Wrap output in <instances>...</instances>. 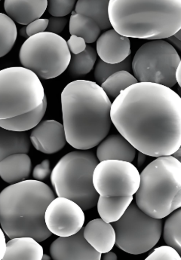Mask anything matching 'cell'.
Instances as JSON below:
<instances>
[{
  "label": "cell",
  "mask_w": 181,
  "mask_h": 260,
  "mask_svg": "<svg viewBox=\"0 0 181 260\" xmlns=\"http://www.w3.org/2000/svg\"><path fill=\"white\" fill-rule=\"evenodd\" d=\"M48 24V19H46V18H45V19L39 18V19L35 20V21L29 23L26 26V34H27L28 37H29L31 36L35 35V34L45 32L46 30Z\"/></svg>",
  "instance_id": "cell-36"
},
{
  "label": "cell",
  "mask_w": 181,
  "mask_h": 260,
  "mask_svg": "<svg viewBox=\"0 0 181 260\" xmlns=\"http://www.w3.org/2000/svg\"><path fill=\"white\" fill-rule=\"evenodd\" d=\"M98 24L88 17L72 12L70 19V32L84 39L86 43H93L101 35Z\"/></svg>",
  "instance_id": "cell-25"
},
{
  "label": "cell",
  "mask_w": 181,
  "mask_h": 260,
  "mask_svg": "<svg viewBox=\"0 0 181 260\" xmlns=\"http://www.w3.org/2000/svg\"><path fill=\"white\" fill-rule=\"evenodd\" d=\"M67 24H68V18L66 17H51L48 20L46 32H52L58 35L64 30Z\"/></svg>",
  "instance_id": "cell-33"
},
{
  "label": "cell",
  "mask_w": 181,
  "mask_h": 260,
  "mask_svg": "<svg viewBox=\"0 0 181 260\" xmlns=\"http://www.w3.org/2000/svg\"><path fill=\"white\" fill-rule=\"evenodd\" d=\"M0 1H1V0H0Z\"/></svg>",
  "instance_id": "cell-44"
},
{
  "label": "cell",
  "mask_w": 181,
  "mask_h": 260,
  "mask_svg": "<svg viewBox=\"0 0 181 260\" xmlns=\"http://www.w3.org/2000/svg\"><path fill=\"white\" fill-rule=\"evenodd\" d=\"M146 260H180V253L170 246L157 247L149 255Z\"/></svg>",
  "instance_id": "cell-32"
},
{
  "label": "cell",
  "mask_w": 181,
  "mask_h": 260,
  "mask_svg": "<svg viewBox=\"0 0 181 260\" xmlns=\"http://www.w3.org/2000/svg\"><path fill=\"white\" fill-rule=\"evenodd\" d=\"M173 157L174 158H175L176 159L178 160V161H180L181 159V148H179L178 149H177V151H175V152H174V153L172 154Z\"/></svg>",
  "instance_id": "cell-41"
},
{
  "label": "cell",
  "mask_w": 181,
  "mask_h": 260,
  "mask_svg": "<svg viewBox=\"0 0 181 260\" xmlns=\"http://www.w3.org/2000/svg\"><path fill=\"white\" fill-rule=\"evenodd\" d=\"M135 203L151 217L163 219L181 207V162L172 155L157 157L140 174Z\"/></svg>",
  "instance_id": "cell-5"
},
{
  "label": "cell",
  "mask_w": 181,
  "mask_h": 260,
  "mask_svg": "<svg viewBox=\"0 0 181 260\" xmlns=\"http://www.w3.org/2000/svg\"><path fill=\"white\" fill-rule=\"evenodd\" d=\"M138 81L133 75L126 71H120L109 76L101 85L108 98L115 99L122 91L137 83Z\"/></svg>",
  "instance_id": "cell-27"
},
{
  "label": "cell",
  "mask_w": 181,
  "mask_h": 260,
  "mask_svg": "<svg viewBox=\"0 0 181 260\" xmlns=\"http://www.w3.org/2000/svg\"><path fill=\"white\" fill-rule=\"evenodd\" d=\"M110 0H78L75 12L93 19L101 30L112 27L108 15Z\"/></svg>",
  "instance_id": "cell-24"
},
{
  "label": "cell",
  "mask_w": 181,
  "mask_h": 260,
  "mask_svg": "<svg viewBox=\"0 0 181 260\" xmlns=\"http://www.w3.org/2000/svg\"><path fill=\"white\" fill-rule=\"evenodd\" d=\"M97 60L95 48L87 46L85 51L78 54H71L68 72L73 77H81L89 73Z\"/></svg>",
  "instance_id": "cell-26"
},
{
  "label": "cell",
  "mask_w": 181,
  "mask_h": 260,
  "mask_svg": "<svg viewBox=\"0 0 181 260\" xmlns=\"http://www.w3.org/2000/svg\"><path fill=\"white\" fill-rule=\"evenodd\" d=\"M42 259H46V260H49L50 257L48 256V255L46 254H43V258H42Z\"/></svg>",
  "instance_id": "cell-43"
},
{
  "label": "cell",
  "mask_w": 181,
  "mask_h": 260,
  "mask_svg": "<svg viewBox=\"0 0 181 260\" xmlns=\"http://www.w3.org/2000/svg\"><path fill=\"white\" fill-rule=\"evenodd\" d=\"M175 79L177 81V83L179 84V85H181V63L177 67V70L175 71Z\"/></svg>",
  "instance_id": "cell-40"
},
{
  "label": "cell",
  "mask_w": 181,
  "mask_h": 260,
  "mask_svg": "<svg viewBox=\"0 0 181 260\" xmlns=\"http://www.w3.org/2000/svg\"><path fill=\"white\" fill-rule=\"evenodd\" d=\"M47 110V98L37 108L15 117L0 119V127L14 132H27L35 127L43 118Z\"/></svg>",
  "instance_id": "cell-23"
},
{
  "label": "cell",
  "mask_w": 181,
  "mask_h": 260,
  "mask_svg": "<svg viewBox=\"0 0 181 260\" xmlns=\"http://www.w3.org/2000/svg\"><path fill=\"white\" fill-rule=\"evenodd\" d=\"M64 128L67 142L79 150L98 146L111 128L112 103L96 82L76 80L62 93Z\"/></svg>",
  "instance_id": "cell-2"
},
{
  "label": "cell",
  "mask_w": 181,
  "mask_h": 260,
  "mask_svg": "<svg viewBox=\"0 0 181 260\" xmlns=\"http://www.w3.org/2000/svg\"><path fill=\"white\" fill-rule=\"evenodd\" d=\"M112 27L129 38L163 40L181 29V0H110Z\"/></svg>",
  "instance_id": "cell-4"
},
{
  "label": "cell",
  "mask_w": 181,
  "mask_h": 260,
  "mask_svg": "<svg viewBox=\"0 0 181 260\" xmlns=\"http://www.w3.org/2000/svg\"><path fill=\"white\" fill-rule=\"evenodd\" d=\"M67 44L70 53L73 54H78L82 52L85 51L87 46L86 43L83 38L75 35H71L68 41L67 42Z\"/></svg>",
  "instance_id": "cell-35"
},
{
  "label": "cell",
  "mask_w": 181,
  "mask_h": 260,
  "mask_svg": "<svg viewBox=\"0 0 181 260\" xmlns=\"http://www.w3.org/2000/svg\"><path fill=\"white\" fill-rule=\"evenodd\" d=\"M76 0H47V10L54 17H65L73 12Z\"/></svg>",
  "instance_id": "cell-31"
},
{
  "label": "cell",
  "mask_w": 181,
  "mask_h": 260,
  "mask_svg": "<svg viewBox=\"0 0 181 260\" xmlns=\"http://www.w3.org/2000/svg\"><path fill=\"white\" fill-rule=\"evenodd\" d=\"M45 95L43 84L34 72L20 67L0 71V119L34 110Z\"/></svg>",
  "instance_id": "cell-7"
},
{
  "label": "cell",
  "mask_w": 181,
  "mask_h": 260,
  "mask_svg": "<svg viewBox=\"0 0 181 260\" xmlns=\"http://www.w3.org/2000/svg\"><path fill=\"white\" fill-rule=\"evenodd\" d=\"M18 30L15 21L7 15L0 13V57H4L13 48Z\"/></svg>",
  "instance_id": "cell-29"
},
{
  "label": "cell",
  "mask_w": 181,
  "mask_h": 260,
  "mask_svg": "<svg viewBox=\"0 0 181 260\" xmlns=\"http://www.w3.org/2000/svg\"><path fill=\"white\" fill-rule=\"evenodd\" d=\"M44 251L38 241L31 237L11 238L6 243L3 260H42Z\"/></svg>",
  "instance_id": "cell-20"
},
{
  "label": "cell",
  "mask_w": 181,
  "mask_h": 260,
  "mask_svg": "<svg viewBox=\"0 0 181 260\" xmlns=\"http://www.w3.org/2000/svg\"><path fill=\"white\" fill-rule=\"evenodd\" d=\"M115 233V245L130 254L149 251L162 236V219L151 217L132 201L118 220L112 222Z\"/></svg>",
  "instance_id": "cell-10"
},
{
  "label": "cell",
  "mask_w": 181,
  "mask_h": 260,
  "mask_svg": "<svg viewBox=\"0 0 181 260\" xmlns=\"http://www.w3.org/2000/svg\"><path fill=\"white\" fill-rule=\"evenodd\" d=\"M145 161H146V155L139 152L138 158H137V165H138L139 168L144 164Z\"/></svg>",
  "instance_id": "cell-39"
},
{
  "label": "cell",
  "mask_w": 181,
  "mask_h": 260,
  "mask_svg": "<svg viewBox=\"0 0 181 260\" xmlns=\"http://www.w3.org/2000/svg\"><path fill=\"white\" fill-rule=\"evenodd\" d=\"M45 222L52 234L59 237L70 236L76 234L83 227L85 213L73 201L57 197L47 207Z\"/></svg>",
  "instance_id": "cell-12"
},
{
  "label": "cell",
  "mask_w": 181,
  "mask_h": 260,
  "mask_svg": "<svg viewBox=\"0 0 181 260\" xmlns=\"http://www.w3.org/2000/svg\"><path fill=\"white\" fill-rule=\"evenodd\" d=\"M174 212V211H173ZM163 236L167 245L181 252V210H175L166 219L164 225Z\"/></svg>",
  "instance_id": "cell-28"
},
{
  "label": "cell",
  "mask_w": 181,
  "mask_h": 260,
  "mask_svg": "<svg viewBox=\"0 0 181 260\" xmlns=\"http://www.w3.org/2000/svg\"><path fill=\"white\" fill-rule=\"evenodd\" d=\"M83 236L88 244L101 254L110 251L115 245V233L113 225L102 219L90 221L84 228Z\"/></svg>",
  "instance_id": "cell-18"
},
{
  "label": "cell",
  "mask_w": 181,
  "mask_h": 260,
  "mask_svg": "<svg viewBox=\"0 0 181 260\" xmlns=\"http://www.w3.org/2000/svg\"><path fill=\"white\" fill-rule=\"evenodd\" d=\"M97 149L98 161L119 160L132 162L135 160L137 149L121 135L106 137Z\"/></svg>",
  "instance_id": "cell-17"
},
{
  "label": "cell",
  "mask_w": 181,
  "mask_h": 260,
  "mask_svg": "<svg viewBox=\"0 0 181 260\" xmlns=\"http://www.w3.org/2000/svg\"><path fill=\"white\" fill-rule=\"evenodd\" d=\"M103 256H101V259L103 260H117L118 257H117L116 254L113 252H112L111 250L110 251L107 252V253H103Z\"/></svg>",
  "instance_id": "cell-38"
},
{
  "label": "cell",
  "mask_w": 181,
  "mask_h": 260,
  "mask_svg": "<svg viewBox=\"0 0 181 260\" xmlns=\"http://www.w3.org/2000/svg\"><path fill=\"white\" fill-rule=\"evenodd\" d=\"M99 162L89 149H78L61 158L51 174L57 197L73 201L83 211L95 208L99 194L94 186L93 173Z\"/></svg>",
  "instance_id": "cell-6"
},
{
  "label": "cell",
  "mask_w": 181,
  "mask_h": 260,
  "mask_svg": "<svg viewBox=\"0 0 181 260\" xmlns=\"http://www.w3.org/2000/svg\"><path fill=\"white\" fill-rule=\"evenodd\" d=\"M31 171L32 161L26 153L13 154L0 161V177L9 184L27 180Z\"/></svg>",
  "instance_id": "cell-19"
},
{
  "label": "cell",
  "mask_w": 181,
  "mask_h": 260,
  "mask_svg": "<svg viewBox=\"0 0 181 260\" xmlns=\"http://www.w3.org/2000/svg\"><path fill=\"white\" fill-rule=\"evenodd\" d=\"M6 241L4 232L3 229L0 228V260L3 259L6 252Z\"/></svg>",
  "instance_id": "cell-37"
},
{
  "label": "cell",
  "mask_w": 181,
  "mask_h": 260,
  "mask_svg": "<svg viewBox=\"0 0 181 260\" xmlns=\"http://www.w3.org/2000/svg\"><path fill=\"white\" fill-rule=\"evenodd\" d=\"M133 196H99L98 211L104 222L112 223L118 220L133 201Z\"/></svg>",
  "instance_id": "cell-22"
},
{
  "label": "cell",
  "mask_w": 181,
  "mask_h": 260,
  "mask_svg": "<svg viewBox=\"0 0 181 260\" xmlns=\"http://www.w3.org/2000/svg\"><path fill=\"white\" fill-rule=\"evenodd\" d=\"M31 145L26 132H14L0 127V161L13 154H27Z\"/></svg>",
  "instance_id": "cell-21"
},
{
  "label": "cell",
  "mask_w": 181,
  "mask_h": 260,
  "mask_svg": "<svg viewBox=\"0 0 181 260\" xmlns=\"http://www.w3.org/2000/svg\"><path fill=\"white\" fill-rule=\"evenodd\" d=\"M51 174V167H50V161L45 159L42 161L40 164L34 168L33 171V177L36 180L43 181L48 178V176Z\"/></svg>",
  "instance_id": "cell-34"
},
{
  "label": "cell",
  "mask_w": 181,
  "mask_h": 260,
  "mask_svg": "<svg viewBox=\"0 0 181 260\" xmlns=\"http://www.w3.org/2000/svg\"><path fill=\"white\" fill-rule=\"evenodd\" d=\"M96 47L101 60L111 64L120 63L131 55L129 37L120 35L114 29L100 35L97 40Z\"/></svg>",
  "instance_id": "cell-15"
},
{
  "label": "cell",
  "mask_w": 181,
  "mask_h": 260,
  "mask_svg": "<svg viewBox=\"0 0 181 260\" xmlns=\"http://www.w3.org/2000/svg\"><path fill=\"white\" fill-rule=\"evenodd\" d=\"M19 34L20 36H21V37H23V38H29V37L27 36V34H26V26H24V27H22L21 29H20Z\"/></svg>",
  "instance_id": "cell-42"
},
{
  "label": "cell",
  "mask_w": 181,
  "mask_h": 260,
  "mask_svg": "<svg viewBox=\"0 0 181 260\" xmlns=\"http://www.w3.org/2000/svg\"><path fill=\"white\" fill-rule=\"evenodd\" d=\"M140 173L132 162L100 161L93 173V184L99 196H133L140 186Z\"/></svg>",
  "instance_id": "cell-11"
},
{
  "label": "cell",
  "mask_w": 181,
  "mask_h": 260,
  "mask_svg": "<svg viewBox=\"0 0 181 260\" xmlns=\"http://www.w3.org/2000/svg\"><path fill=\"white\" fill-rule=\"evenodd\" d=\"M132 57L131 55L125 59L123 61L115 64L106 63L100 59L95 69V78L97 82L101 85L109 76L118 71H126L129 73L132 72Z\"/></svg>",
  "instance_id": "cell-30"
},
{
  "label": "cell",
  "mask_w": 181,
  "mask_h": 260,
  "mask_svg": "<svg viewBox=\"0 0 181 260\" xmlns=\"http://www.w3.org/2000/svg\"><path fill=\"white\" fill-rule=\"evenodd\" d=\"M55 199L51 188L36 180H26L5 188L0 193V224L9 238L31 237L42 242L51 236L45 213Z\"/></svg>",
  "instance_id": "cell-3"
},
{
  "label": "cell",
  "mask_w": 181,
  "mask_h": 260,
  "mask_svg": "<svg viewBox=\"0 0 181 260\" xmlns=\"http://www.w3.org/2000/svg\"><path fill=\"white\" fill-rule=\"evenodd\" d=\"M112 123L139 152L171 155L181 146V98L168 87L137 82L121 91L110 110Z\"/></svg>",
  "instance_id": "cell-1"
},
{
  "label": "cell",
  "mask_w": 181,
  "mask_h": 260,
  "mask_svg": "<svg viewBox=\"0 0 181 260\" xmlns=\"http://www.w3.org/2000/svg\"><path fill=\"white\" fill-rule=\"evenodd\" d=\"M70 58L71 53L66 40L49 32L29 37L19 53L23 68L43 79H54L62 75L68 69Z\"/></svg>",
  "instance_id": "cell-8"
},
{
  "label": "cell",
  "mask_w": 181,
  "mask_h": 260,
  "mask_svg": "<svg viewBox=\"0 0 181 260\" xmlns=\"http://www.w3.org/2000/svg\"><path fill=\"white\" fill-rule=\"evenodd\" d=\"M29 139L37 150L45 154L58 152L67 143L64 125L55 120L40 121L34 127Z\"/></svg>",
  "instance_id": "cell-14"
},
{
  "label": "cell",
  "mask_w": 181,
  "mask_h": 260,
  "mask_svg": "<svg viewBox=\"0 0 181 260\" xmlns=\"http://www.w3.org/2000/svg\"><path fill=\"white\" fill-rule=\"evenodd\" d=\"M82 227L76 234L59 237L50 247V254L54 260H100L101 253L88 244L83 236Z\"/></svg>",
  "instance_id": "cell-13"
},
{
  "label": "cell",
  "mask_w": 181,
  "mask_h": 260,
  "mask_svg": "<svg viewBox=\"0 0 181 260\" xmlns=\"http://www.w3.org/2000/svg\"><path fill=\"white\" fill-rule=\"evenodd\" d=\"M180 63L172 45L155 40L139 48L132 59V68L139 82H153L171 88L177 84L175 71Z\"/></svg>",
  "instance_id": "cell-9"
},
{
  "label": "cell",
  "mask_w": 181,
  "mask_h": 260,
  "mask_svg": "<svg viewBox=\"0 0 181 260\" xmlns=\"http://www.w3.org/2000/svg\"><path fill=\"white\" fill-rule=\"evenodd\" d=\"M4 9L12 21L27 25L43 16L47 0H5Z\"/></svg>",
  "instance_id": "cell-16"
}]
</instances>
